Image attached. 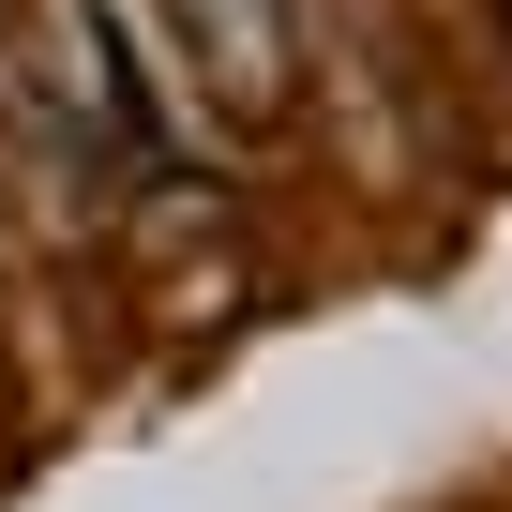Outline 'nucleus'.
Returning a JSON list of instances; mask_svg holds the SVG:
<instances>
[{
	"label": "nucleus",
	"mask_w": 512,
	"mask_h": 512,
	"mask_svg": "<svg viewBox=\"0 0 512 512\" xmlns=\"http://www.w3.org/2000/svg\"><path fill=\"white\" fill-rule=\"evenodd\" d=\"M196 16V91L211 106H287V76H302V31H287V0H181Z\"/></svg>",
	"instance_id": "f257e3e1"
}]
</instances>
